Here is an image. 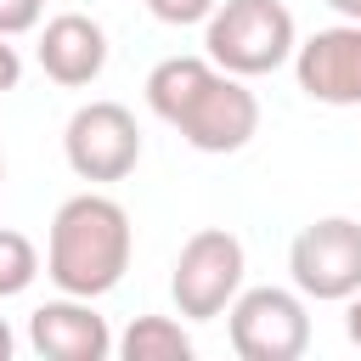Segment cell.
<instances>
[{
	"label": "cell",
	"instance_id": "cell-1",
	"mask_svg": "<svg viewBox=\"0 0 361 361\" xmlns=\"http://www.w3.org/2000/svg\"><path fill=\"white\" fill-rule=\"evenodd\" d=\"M135 254V226L130 209L107 192H73L45 231V276L56 282V293L73 299H102L124 282Z\"/></svg>",
	"mask_w": 361,
	"mask_h": 361
},
{
	"label": "cell",
	"instance_id": "cell-2",
	"mask_svg": "<svg viewBox=\"0 0 361 361\" xmlns=\"http://www.w3.org/2000/svg\"><path fill=\"white\" fill-rule=\"evenodd\" d=\"M299 51V23L282 0H220L203 23V56L237 79L276 73Z\"/></svg>",
	"mask_w": 361,
	"mask_h": 361
},
{
	"label": "cell",
	"instance_id": "cell-3",
	"mask_svg": "<svg viewBox=\"0 0 361 361\" xmlns=\"http://www.w3.org/2000/svg\"><path fill=\"white\" fill-rule=\"evenodd\" d=\"M243 276H248V254H243V237L226 231V226H203L180 243L175 265H169V299H175V316L186 322H214L231 310V299L243 293Z\"/></svg>",
	"mask_w": 361,
	"mask_h": 361
},
{
	"label": "cell",
	"instance_id": "cell-4",
	"mask_svg": "<svg viewBox=\"0 0 361 361\" xmlns=\"http://www.w3.org/2000/svg\"><path fill=\"white\" fill-rule=\"evenodd\" d=\"M231 350L243 361H299L310 350V299L299 288H243L226 310Z\"/></svg>",
	"mask_w": 361,
	"mask_h": 361
},
{
	"label": "cell",
	"instance_id": "cell-5",
	"mask_svg": "<svg viewBox=\"0 0 361 361\" xmlns=\"http://www.w3.org/2000/svg\"><path fill=\"white\" fill-rule=\"evenodd\" d=\"M169 130H180V141H186L192 152H209V158L243 152V147L259 135V96L248 90V79L214 68V73L180 102V113L169 118Z\"/></svg>",
	"mask_w": 361,
	"mask_h": 361
},
{
	"label": "cell",
	"instance_id": "cell-6",
	"mask_svg": "<svg viewBox=\"0 0 361 361\" xmlns=\"http://www.w3.org/2000/svg\"><path fill=\"white\" fill-rule=\"evenodd\" d=\"M288 276L316 305H344L361 288V220L322 214L288 243Z\"/></svg>",
	"mask_w": 361,
	"mask_h": 361
},
{
	"label": "cell",
	"instance_id": "cell-7",
	"mask_svg": "<svg viewBox=\"0 0 361 361\" xmlns=\"http://www.w3.org/2000/svg\"><path fill=\"white\" fill-rule=\"evenodd\" d=\"M62 158L90 186L135 175V164H141V124H135V113L124 102H85V107H73V118L62 130Z\"/></svg>",
	"mask_w": 361,
	"mask_h": 361
},
{
	"label": "cell",
	"instance_id": "cell-8",
	"mask_svg": "<svg viewBox=\"0 0 361 361\" xmlns=\"http://www.w3.org/2000/svg\"><path fill=\"white\" fill-rule=\"evenodd\" d=\"M293 79L322 107H361V23H333L299 39Z\"/></svg>",
	"mask_w": 361,
	"mask_h": 361
},
{
	"label": "cell",
	"instance_id": "cell-9",
	"mask_svg": "<svg viewBox=\"0 0 361 361\" xmlns=\"http://www.w3.org/2000/svg\"><path fill=\"white\" fill-rule=\"evenodd\" d=\"M28 350L39 361H107L118 350L107 316L96 310V299H45L34 316H28Z\"/></svg>",
	"mask_w": 361,
	"mask_h": 361
},
{
	"label": "cell",
	"instance_id": "cell-10",
	"mask_svg": "<svg viewBox=\"0 0 361 361\" xmlns=\"http://www.w3.org/2000/svg\"><path fill=\"white\" fill-rule=\"evenodd\" d=\"M34 62L51 85L62 90H85L102 79L107 68V28L85 11H56L45 28H39V45H34Z\"/></svg>",
	"mask_w": 361,
	"mask_h": 361
},
{
	"label": "cell",
	"instance_id": "cell-11",
	"mask_svg": "<svg viewBox=\"0 0 361 361\" xmlns=\"http://www.w3.org/2000/svg\"><path fill=\"white\" fill-rule=\"evenodd\" d=\"M113 355H124V361H192V333L175 316H135L118 333Z\"/></svg>",
	"mask_w": 361,
	"mask_h": 361
},
{
	"label": "cell",
	"instance_id": "cell-12",
	"mask_svg": "<svg viewBox=\"0 0 361 361\" xmlns=\"http://www.w3.org/2000/svg\"><path fill=\"white\" fill-rule=\"evenodd\" d=\"M209 73H214V62H209V56H164V62L147 73V107L169 124V118L180 113V102H186Z\"/></svg>",
	"mask_w": 361,
	"mask_h": 361
},
{
	"label": "cell",
	"instance_id": "cell-13",
	"mask_svg": "<svg viewBox=\"0 0 361 361\" xmlns=\"http://www.w3.org/2000/svg\"><path fill=\"white\" fill-rule=\"evenodd\" d=\"M34 276H39V248H34L23 231L0 226V299L28 293V288H34Z\"/></svg>",
	"mask_w": 361,
	"mask_h": 361
},
{
	"label": "cell",
	"instance_id": "cell-14",
	"mask_svg": "<svg viewBox=\"0 0 361 361\" xmlns=\"http://www.w3.org/2000/svg\"><path fill=\"white\" fill-rule=\"evenodd\" d=\"M220 0H147V11L169 28H192V23H209Z\"/></svg>",
	"mask_w": 361,
	"mask_h": 361
},
{
	"label": "cell",
	"instance_id": "cell-15",
	"mask_svg": "<svg viewBox=\"0 0 361 361\" xmlns=\"http://www.w3.org/2000/svg\"><path fill=\"white\" fill-rule=\"evenodd\" d=\"M39 11H45V0H0V34L6 39L34 34L39 28Z\"/></svg>",
	"mask_w": 361,
	"mask_h": 361
},
{
	"label": "cell",
	"instance_id": "cell-16",
	"mask_svg": "<svg viewBox=\"0 0 361 361\" xmlns=\"http://www.w3.org/2000/svg\"><path fill=\"white\" fill-rule=\"evenodd\" d=\"M17 79H23V56H17V45L0 34V96L17 90Z\"/></svg>",
	"mask_w": 361,
	"mask_h": 361
},
{
	"label": "cell",
	"instance_id": "cell-17",
	"mask_svg": "<svg viewBox=\"0 0 361 361\" xmlns=\"http://www.w3.org/2000/svg\"><path fill=\"white\" fill-rule=\"evenodd\" d=\"M344 338H350V344L361 350V288H355V293L344 299Z\"/></svg>",
	"mask_w": 361,
	"mask_h": 361
},
{
	"label": "cell",
	"instance_id": "cell-18",
	"mask_svg": "<svg viewBox=\"0 0 361 361\" xmlns=\"http://www.w3.org/2000/svg\"><path fill=\"white\" fill-rule=\"evenodd\" d=\"M17 355V333H11V322L0 316V361H11Z\"/></svg>",
	"mask_w": 361,
	"mask_h": 361
},
{
	"label": "cell",
	"instance_id": "cell-19",
	"mask_svg": "<svg viewBox=\"0 0 361 361\" xmlns=\"http://www.w3.org/2000/svg\"><path fill=\"white\" fill-rule=\"evenodd\" d=\"M327 6H333L344 23H361V0H327Z\"/></svg>",
	"mask_w": 361,
	"mask_h": 361
},
{
	"label": "cell",
	"instance_id": "cell-20",
	"mask_svg": "<svg viewBox=\"0 0 361 361\" xmlns=\"http://www.w3.org/2000/svg\"><path fill=\"white\" fill-rule=\"evenodd\" d=\"M0 186H6V152H0Z\"/></svg>",
	"mask_w": 361,
	"mask_h": 361
}]
</instances>
